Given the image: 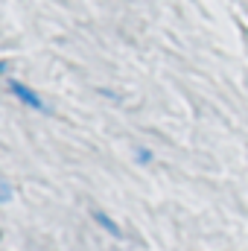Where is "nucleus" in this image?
<instances>
[{
    "label": "nucleus",
    "instance_id": "1",
    "mask_svg": "<svg viewBox=\"0 0 248 251\" xmlns=\"http://www.w3.org/2000/svg\"><path fill=\"white\" fill-rule=\"evenodd\" d=\"M9 91H12V97H18L26 108H35V111H47V102L29 88V85H24V82H18V79H9Z\"/></svg>",
    "mask_w": 248,
    "mask_h": 251
},
{
    "label": "nucleus",
    "instance_id": "2",
    "mask_svg": "<svg viewBox=\"0 0 248 251\" xmlns=\"http://www.w3.org/2000/svg\"><path fill=\"white\" fill-rule=\"evenodd\" d=\"M91 216H94V222H97L99 228H105V231H108V234H111L114 240H123V228H120V225H117V222H114V219H111V216L105 213V210L94 207V210H91Z\"/></svg>",
    "mask_w": 248,
    "mask_h": 251
},
{
    "label": "nucleus",
    "instance_id": "3",
    "mask_svg": "<svg viewBox=\"0 0 248 251\" xmlns=\"http://www.w3.org/2000/svg\"><path fill=\"white\" fill-rule=\"evenodd\" d=\"M6 201H12V184L0 178V204H6Z\"/></svg>",
    "mask_w": 248,
    "mask_h": 251
},
{
    "label": "nucleus",
    "instance_id": "4",
    "mask_svg": "<svg viewBox=\"0 0 248 251\" xmlns=\"http://www.w3.org/2000/svg\"><path fill=\"white\" fill-rule=\"evenodd\" d=\"M137 161H140V164H149V161H152V152H149V149H137Z\"/></svg>",
    "mask_w": 248,
    "mask_h": 251
},
{
    "label": "nucleus",
    "instance_id": "5",
    "mask_svg": "<svg viewBox=\"0 0 248 251\" xmlns=\"http://www.w3.org/2000/svg\"><path fill=\"white\" fill-rule=\"evenodd\" d=\"M9 70V62H0V73H6Z\"/></svg>",
    "mask_w": 248,
    "mask_h": 251
}]
</instances>
